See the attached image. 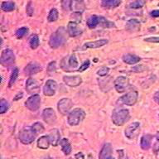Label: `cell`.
<instances>
[{"mask_svg": "<svg viewBox=\"0 0 159 159\" xmlns=\"http://www.w3.org/2000/svg\"><path fill=\"white\" fill-rule=\"evenodd\" d=\"M66 42V30L65 29V27H61L51 36L49 45L52 48L56 49L64 45Z\"/></svg>", "mask_w": 159, "mask_h": 159, "instance_id": "6da1fadb", "label": "cell"}, {"mask_svg": "<svg viewBox=\"0 0 159 159\" xmlns=\"http://www.w3.org/2000/svg\"><path fill=\"white\" fill-rule=\"evenodd\" d=\"M130 114L126 109H115L112 114V121L117 126H122L129 120Z\"/></svg>", "mask_w": 159, "mask_h": 159, "instance_id": "7a4b0ae2", "label": "cell"}, {"mask_svg": "<svg viewBox=\"0 0 159 159\" xmlns=\"http://www.w3.org/2000/svg\"><path fill=\"white\" fill-rule=\"evenodd\" d=\"M85 117V113L82 109L76 108L69 113L68 115V124L71 126H76Z\"/></svg>", "mask_w": 159, "mask_h": 159, "instance_id": "3957f363", "label": "cell"}, {"mask_svg": "<svg viewBox=\"0 0 159 159\" xmlns=\"http://www.w3.org/2000/svg\"><path fill=\"white\" fill-rule=\"evenodd\" d=\"M37 134L31 129H24L20 132L19 139L23 144H30L34 141Z\"/></svg>", "mask_w": 159, "mask_h": 159, "instance_id": "277c9868", "label": "cell"}, {"mask_svg": "<svg viewBox=\"0 0 159 159\" xmlns=\"http://www.w3.org/2000/svg\"><path fill=\"white\" fill-rule=\"evenodd\" d=\"M15 61V56L14 53L12 50L6 49L2 51L1 57H0V62L2 66H8L13 64Z\"/></svg>", "mask_w": 159, "mask_h": 159, "instance_id": "5b68a950", "label": "cell"}, {"mask_svg": "<svg viewBox=\"0 0 159 159\" xmlns=\"http://www.w3.org/2000/svg\"><path fill=\"white\" fill-rule=\"evenodd\" d=\"M140 124L139 122H134L129 124L125 129V136L129 139H134L139 134Z\"/></svg>", "mask_w": 159, "mask_h": 159, "instance_id": "8992f818", "label": "cell"}, {"mask_svg": "<svg viewBox=\"0 0 159 159\" xmlns=\"http://www.w3.org/2000/svg\"><path fill=\"white\" fill-rule=\"evenodd\" d=\"M25 104L31 111H37L41 105V97L38 94H32V96L27 99Z\"/></svg>", "mask_w": 159, "mask_h": 159, "instance_id": "52a82bcc", "label": "cell"}, {"mask_svg": "<svg viewBox=\"0 0 159 159\" xmlns=\"http://www.w3.org/2000/svg\"><path fill=\"white\" fill-rule=\"evenodd\" d=\"M114 84L117 91L119 93H123L128 89L129 85V80L125 76H119L115 79Z\"/></svg>", "mask_w": 159, "mask_h": 159, "instance_id": "ba28073f", "label": "cell"}, {"mask_svg": "<svg viewBox=\"0 0 159 159\" xmlns=\"http://www.w3.org/2000/svg\"><path fill=\"white\" fill-rule=\"evenodd\" d=\"M139 94L137 91H130L124 94L120 98V100L124 104H126L128 106H133L134 104H136L138 100Z\"/></svg>", "mask_w": 159, "mask_h": 159, "instance_id": "9c48e42d", "label": "cell"}, {"mask_svg": "<svg viewBox=\"0 0 159 159\" xmlns=\"http://www.w3.org/2000/svg\"><path fill=\"white\" fill-rule=\"evenodd\" d=\"M72 105V101L70 99H67V98H64V99H61L58 102V105H57V108H58V110L61 114L63 115H66V114H68L70 111V109H71Z\"/></svg>", "mask_w": 159, "mask_h": 159, "instance_id": "30bf717a", "label": "cell"}, {"mask_svg": "<svg viewBox=\"0 0 159 159\" xmlns=\"http://www.w3.org/2000/svg\"><path fill=\"white\" fill-rule=\"evenodd\" d=\"M57 89V82L53 80H48L43 88V93L47 96H52L56 94V91Z\"/></svg>", "mask_w": 159, "mask_h": 159, "instance_id": "8fae6325", "label": "cell"}, {"mask_svg": "<svg viewBox=\"0 0 159 159\" xmlns=\"http://www.w3.org/2000/svg\"><path fill=\"white\" fill-rule=\"evenodd\" d=\"M26 89L31 94H37L40 91V85L36 80L29 78L26 82Z\"/></svg>", "mask_w": 159, "mask_h": 159, "instance_id": "7c38bea8", "label": "cell"}, {"mask_svg": "<svg viewBox=\"0 0 159 159\" xmlns=\"http://www.w3.org/2000/svg\"><path fill=\"white\" fill-rule=\"evenodd\" d=\"M42 118L44 119V121L48 124H53L57 121V114L54 110L51 108H47L43 110Z\"/></svg>", "mask_w": 159, "mask_h": 159, "instance_id": "4fadbf2b", "label": "cell"}, {"mask_svg": "<svg viewBox=\"0 0 159 159\" xmlns=\"http://www.w3.org/2000/svg\"><path fill=\"white\" fill-rule=\"evenodd\" d=\"M63 81L68 86L77 87L82 83V79L79 75H65L63 77Z\"/></svg>", "mask_w": 159, "mask_h": 159, "instance_id": "5bb4252c", "label": "cell"}, {"mask_svg": "<svg viewBox=\"0 0 159 159\" xmlns=\"http://www.w3.org/2000/svg\"><path fill=\"white\" fill-rule=\"evenodd\" d=\"M67 33L69 34L70 37H77L81 34L82 29L75 22H70L67 26Z\"/></svg>", "mask_w": 159, "mask_h": 159, "instance_id": "9a60e30c", "label": "cell"}, {"mask_svg": "<svg viewBox=\"0 0 159 159\" xmlns=\"http://www.w3.org/2000/svg\"><path fill=\"white\" fill-rule=\"evenodd\" d=\"M41 70H42V67L37 62H31V63L27 65V66L25 67L24 69L25 74L27 75L37 74V73H38Z\"/></svg>", "mask_w": 159, "mask_h": 159, "instance_id": "2e32d148", "label": "cell"}, {"mask_svg": "<svg viewBox=\"0 0 159 159\" xmlns=\"http://www.w3.org/2000/svg\"><path fill=\"white\" fill-rule=\"evenodd\" d=\"M108 43V40L107 39H99L94 42H89L84 43L83 46V49H94V48H99V47H103L104 45Z\"/></svg>", "mask_w": 159, "mask_h": 159, "instance_id": "e0dca14e", "label": "cell"}, {"mask_svg": "<svg viewBox=\"0 0 159 159\" xmlns=\"http://www.w3.org/2000/svg\"><path fill=\"white\" fill-rule=\"evenodd\" d=\"M60 138H61V135H60L59 130L58 129H53L49 132L48 139H49L50 143H51L52 146L56 147L58 145L60 142Z\"/></svg>", "mask_w": 159, "mask_h": 159, "instance_id": "ac0fdd59", "label": "cell"}, {"mask_svg": "<svg viewBox=\"0 0 159 159\" xmlns=\"http://www.w3.org/2000/svg\"><path fill=\"white\" fill-rule=\"evenodd\" d=\"M112 152L113 148L110 143H105L102 148L101 152L99 153V158L100 159H108L112 158Z\"/></svg>", "mask_w": 159, "mask_h": 159, "instance_id": "d6986e66", "label": "cell"}, {"mask_svg": "<svg viewBox=\"0 0 159 159\" xmlns=\"http://www.w3.org/2000/svg\"><path fill=\"white\" fill-rule=\"evenodd\" d=\"M140 22L137 19H130L126 23V30L129 32H136L140 29Z\"/></svg>", "mask_w": 159, "mask_h": 159, "instance_id": "ffe728a7", "label": "cell"}, {"mask_svg": "<svg viewBox=\"0 0 159 159\" xmlns=\"http://www.w3.org/2000/svg\"><path fill=\"white\" fill-rule=\"evenodd\" d=\"M140 60H141L140 57L132 54H126L123 57V61H124V63L129 65L136 64V63L140 61Z\"/></svg>", "mask_w": 159, "mask_h": 159, "instance_id": "44dd1931", "label": "cell"}, {"mask_svg": "<svg viewBox=\"0 0 159 159\" xmlns=\"http://www.w3.org/2000/svg\"><path fill=\"white\" fill-rule=\"evenodd\" d=\"M152 139V137L151 135H149V134H147V135H144V136L142 137L141 143H140L142 149L148 150L151 148Z\"/></svg>", "mask_w": 159, "mask_h": 159, "instance_id": "7402d4cb", "label": "cell"}, {"mask_svg": "<svg viewBox=\"0 0 159 159\" xmlns=\"http://www.w3.org/2000/svg\"><path fill=\"white\" fill-rule=\"evenodd\" d=\"M120 4H121V0H103L102 2V6L107 9L114 8Z\"/></svg>", "mask_w": 159, "mask_h": 159, "instance_id": "603a6c76", "label": "cell"}, {"mask_svg": "<svg viewBox=\"0 0 159 159\" xmlns=\"http://www.w3.org/2000/svg\"><path fill=\"white\" fill-rule=\"evenodd\" d=\"M50 143L48 136H42L37 140V147L41 149H47Z\"/></svg>", "mask_w": 159, "mask_h": 159, "instance_id": "cb8c5ba5", "label": "cell"}, {"mask_svg": "<svg viewBox=\"0 0 159 159\" xmlns=\"http://www.w3.org/2000/svg\"><path fill=\"white\" fill-rule=\"evenodd\" d=\"M99 17L93 15L91 17H89L87 20V26L89 27L90 29H94L99 25Z\"/></svg>", "mask_w": 159, "mask_h": 159, "instance_id": "d4e9b609", "label": "cell"}, {"mask_svg": "<svg viewBox=\"0 0 159 159\" xmlns=\"http://www.w3.org/2000/svg\"><path fill=\"white\" fill-rule=\"evenodd\" d=\"M61 149L65 155H69L71 152V146L70 144L69 141L67 139H63L61 141Z\"/></svg>", "mask_w": 159, "mask_h": 159, "instance_id": "484cf974", "label": "cell"}, {"mask_svg": "<svg viewBox=\"0 0 159 159\" xmlns=\"http://www.w3.org/2000/svg\"><path fill=\"white\" fill-rule=\"evenodd\" d=\"M1 8L4 12H12L15 9V3L11 1L2 2L1 4Z\"/></svg>", "mask_w": 159, "mask_h": 159, "instance_id": "4316f807", "label": "cell"}, {"mask_svg": "<svg viewBox=\"0 0 159 159\" xmlns=\"http://www.w3.org/2000/svg\"><path fill=\"white\" fill-rule=\"evenodd\" d=\"M29 44L32 49H37L39 47V37L36 34L32 35L29 38Z\"/></svg>", "mask_w": 159, "mask_h": 159, "instance_id": "83f0119b", "label": "cell"}, {"mask_svg": "<svg viewBox=\"0 0 159 159\" xmlns=\"http://www.w3.org/2000/svg\"><path fill=\"white\" fill-rule=\"evenodd\" d=\"M99 25H100L102 27H104V28H110V27H114V26H115L114 22H109L106 18L103 17H99Z\"/></svg>", "mask_w": 159, "mask_h": 159, "instance_id": "f1b7e54d", "label": "cell"}, {"mask_svg": "<svg viewBox=\"0 0 159 159\" xmlns=\"http://www.w3.org/2000/svg\"><path fill=\"white\" fill-rule=\"evenodd\" d=\"M32 129L34 131L35 134L37 135L38 134H42V133L44 132V126L42 125V123L37 122V123H35V124L32 125Z\"/></svg>", "mask_w": 159, "mask_h": 159, "instance_id": "f546056e", "label": "cell"}, {"mask_svg": "<svg viewBox=\"0 0 159 159\" xmlns=\"http://www.w3.org/2000/svg\"><path fill=\"white\" fill-rule=\"evenodd\" d=\"M58 11H57L56 8H52L51 11H50L49 14H48V17H47V20L49 22H55L58 19Z\"/></svg>", "mask_w": 159, "mask_h": 159, "instance_id": "4dcf8cb0", "label": "cell"}, {"mask_svg": "<svg viewBox=\"0 0 159 159\" xmlns=\"http://www.w3.org/2000/svg\"><path fill=\"white\" fill-rule=\"evenodd\" d=\"M68 64H69V66L72 68V69H76L77 67H78V61H77L75 55L73 54L69 57Z\"/></svg>", "mask_w": 159, "mask_h": 159, "instance_id": "1f68e13d", "label": "cell"}, {"mask_svg": "<svg viewBox=\"0 0 159 159\" xmlns=\"http://www.w3.org/2000/svg\"><path fill=\"white\" fill-rule=\"evenodd\" d=\"M9 109V104L4 99H1L0 101V114H4Z\"/></svg>", "mask_w": 159, "mask_h": 159, "instance_id": "d6a6232c", "label": "cell"}, {"mask_svg": "<svg viewBox=\"0 0 159 159\" xmlns=\"http://www.w3.org/2000/svg\"><path fill=\"white\" fill-rule=\"evenodd\" d=\"M18 69L17 68H15L12 72V75H11V76H10V80H9V83H8V86L11 87L12 84H14L15 81H16V80H17V76H18Z\"/></svg>", "mask_w": 159, "mask_h": 159, "instance_id": "836d02e7", "label": "cell"}, {"mask_svg": "<svg viewBox=\"0 0 159 159\" xmlns=\"http://www.w3.org/2000/svg\"><path fill=\"white\" fill-rule=\"evenodd\" d=\"M147 0H136L135 2H132L131 4L129 5V7L131 8H140L143 7L144 5L146 4Z\"/></svg>", "mask_w": 159, "mask_h": 159, "instance_id": "e575fe53", "label": "cell"}, {"mask_svg": "<svg viewBox=\"0 0 159 159\" xmlns=\"http://www.w3.org/2000/svg\"><path fill=\"white\" fill-rule=\"evenodd\" d=\"M27 32H28V28L27 27H21V28L17 30L15 35H16V37L18 39H21V38H22V37H25L27 34Z\"/></svg>", "mask_w": 159, "mask_h": 159, "instance_id": "d590c367", "label": "cell"}, {"mask_svg": "<svg viewBox=\"0 0 159 159\" xmlns=\"http://www.w3.org/2000/svg\"><path fill=\"white\" fill-rule=\"evenodd\" d=\"M72 0H61V7L65 11H68L71 8Z\"/></svg>", "mask_w": 159, "mask_h": 159, "instance_id": "8d00e7d4", "label": "cell"}, {"mask_svg": "<svg viewBox=\"0 0 159 159\" xmlns=\"http://www.w3.org/2000/svg\"><path fill=\"white\" fill-rule=\"evenodd\" d=\"M109 71V67L106 66H103L101 67L100 69L98 70V71H97V74L99 75V76H104V75H106Z\"/></svg>", "mask_w": 159, "mask_h": 159, "instance_id": "74e56055", "label": "cell"}, {"mask_svg": "<svg viewBox=\"0 0 159 159\" xmlns=\"http://www.w3.org/2000/svg\"><path fill=\"white\" fill-rule=\"evenodd\" d=\"M89 64H90V62H89V60H87L85 61L81 65V66H80L79 68V71L80 72H82V71H84L85 70L88 69V67L89 66Z\"/></svg>", "mask_w": 159, "mask_h": 159, "instance_id": "f35d334b", "label": "cell"}, {"mask_svg": "<svg viewBox=\"0 0 159 159\" xmlns=\"http://www.w3.org/2000/svg\"><path fill=\"white\" fill-rule=\"evenodd\" d=\"M33 12H34V9H33V7H32V2H28V4L27 6V13L28 16H32L33 15Z\"/></svg>", "mask_w": 159, "mask_h": 159, "instance_id": "ab89813d", "label": "cell"}, {"mask_svg": "<svg viewBox=\"0 0 159 159\" xmlns=\"http://www.w3.org/2000/svg\"><path fill=\"white\" fill-rule=\"evenodd\" d=\"M56 69H57V65H56V62L55 61L51 62L49 64V66H48V67H47V70L50 72L55 71Z\"/></svg>", "mask_w": 159, "mask_h": 159, "instance_id": "60d3db41", "label": "cell"}, {"mask_svg": "<svg viewBox=\"0 0 159 159\" xmlns=\"http://www.w3.org/2000/svg\"><path fill=\"white\" fill-rule=\"evenodd\" d=\"M145 41L148 42H153V43H159V37H148L145 39Z\"/></svg>", "mask_w": 159, "mask_h": 159, "instance_id": "b9f144b4", "label": "cell"}, {"mask_svg": "<svg viewBox=\"0 0 159 159\" xmlns=\"http://www.w3.org/2000/svg\"><path fill=\"white\" fill-rule=\"evenodd\" d=\"M153 99H154V101L156 102L157 104H159V90H157V91L156 93L154 94Z\"/></svg>", "mask_w": 159, "mask_h": 159, "instance_id": "7bdbcfd3", "label": "cell"}, {"mask_svg": "<svg viewBox=\"0 0 159 159\" xmlns=\"http://www.w3.org/2000/svg\"><path fill=\"white\" fill-rule=\"evenodd\" d=\"M151 16L153 17H159V10H153L151 12Z\"/></svg>", "mask_w": 159, "mask_h": 159, "instance_id": "ee69618b", "label": "cell"}, {"mask_svg": "<svg viewBox=\"0 0 159 159\" xmlns=\"http://www.w3.org/2000/svg\"><path fill=\"white\" fill-rule=\"evenodd\" d=\"M143 66H137L134 68V69H132L134 71H136V72H139V71H142V70H143V69H140L141 67H143Z\"/></svg>", "mask_w": 159, "mask_h": 159, "instance_id": "f6af8a7d", "label": "cell"}, {"mask_svg": "<svg viewBox=\"0 0 159 159\" xmlns=\"http://www.w3.org/2000/svg\"><path fill=\"white\" fill-rule=\"evenodd\" d=\"M22 96H23V94H22V92H21V93H18V94L14 97V100H17V99H20V98H22Z\"/></svg>", "mask_w": 159, "mask_h": 159, "instance_id": "bcb514c9", "label": "cell"}, {"mask_svg": "<svg viewBox=\"0 0 159 159\" xmlns=\"http://www.w3.org/2000/svg\"><path fill=\"white\" fill-rule=\"evenodd\" d=\"M75 158H80H80H84V157L81 152H79V153H77L76 155L75 156Z\"/></svg>", "mask_w": 159, "mask_h": 159, "instance_id": "7dc6e473", "label": "cell"}, {"mask_svg": "<svg viewBox=\"0 0 159 159\" xmlns=\"http://www.w3.org/2000/svg\"><path fill=\"white\" fill-rule=\"evenodd\" d=\"M72 1H74V2H83V0H72Z\"/></svg>", "mask_w": 159, "mask_h": 159, "instance_id": "c3c4849f", "label": "cell"}, {"mask_svg": "<svg viewBox=\"0 0 159 159\" xmlns=\"http://www.w3.org/2000/svg\"><path fill=\"white\" fill-rule=\"evenodd\" d=\"M157 141L159 142V132L157 134Z\"/></svg>", "mask_w": 159, "mask_h": 159, "instance_id": "681fc988", "label": "cell"}]
</instances>
